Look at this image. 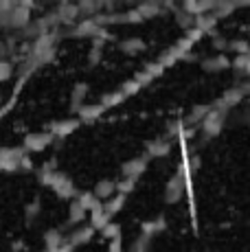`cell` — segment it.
I'll return each instance as SVG.
<instances>
[{"label":"cell","mask_w":250,"mask_h":252,"mask_svg":"<svg viewBox=\"0 0 250 252\" xmlns=\"http://www.w3.org/2000/svg\"><path fill=\"white\" fill-rule=\"evenodd\" d=\"M94 220L31 154L0 158V252H53Z\"/></svg>","instance_id":"1"},{"label":"cell","mask_w":250,"mask_h":252,"mask_svg":"<svg viewBox=\"0 0 250 252\" xmlns=\"http://www.w3.org/2000/svg\"><path fill=\"white\" fill-rule=\"evenodd\" d=\"M73 16L75 7H51L42 13L31 4H0V112L46 33Z\"/></svg>","instance_id":"2"},{"label":"cell","mask_w":250,"mask_h":252,"mask_svg":"<svg viewBox=\"0 0 250 252\" xmlns=\"http://www.w3.org/2000/svg\"><path fill=\"white\" fill-rule=\"evenodd\" d=\"M53 252H119V235L112 224L94 220Z\"/></svg>","instance_id":"3"},{"label":"cell","mask_w":250,"mask_h":252,"mask_svg":"<svg viewBox=\"0 0 250 252\" xmlns=\"http://www.w3.org/2000/svg\"><path fill=\"white\" fill-rule=\"evenodd\" d=\"M226 119H228V110L224 108H218V105H211L209 114H206V119L200 123V136L202 140H209V138H215L219 132L224 129L226 125Z\"/></svg>","instance_id":"4"},{"label":"cell","mask_w":250,"mask_h":252,"mask_svg":"<svg viewBox=\"0 0 250 252\" xmlns=\"http://www.w3.org/2000/svg\"><path fill=\"white\" fill-rule=\"evenodd\" d=\"M185 193H187L185 176H182V171H178L169 178V182L165 184V193H162V197H165L167 204H178V202H182Z\"/></svg>","instance_id":"5"},{"label":"cell","mask_w":250,"mask_h":252,"mask_svg":"<svg viewBox=\"0 0 250 252\" xmlns=\"http://www.w3.org/2000/svg\"><path fill=\"white\" fill-rule=\"evenodd\" d=\"M228 66H230V60L224 53H215V55H209L206 60H202V70L206 72H219V70H226Z\"/></svg>","instance_id":"6"},{"label":"cell","mask_w":250,"mask_h":252,"mask_svg":"<svg viewBox=\"0 0 250 252\" xmlns=\"http://www.w3.org/2000/svg\"><path fill=\"white\" fill-rule=\"evenodd\" d=\"M209 110H211V105H195V108L191 110V114L187 116L185 127H200V123L206 119Z\"/></svg>","instance_id":"7"},{"label":"cell","mask_w":250,"mask_h":252,"mask_svg":"<svg viewBox=\"0 0 250 252\" xmlns=\"http://www.w3.org/2000/svg\"><path fill=\"white\" fill-rule=\"evenodd\" d=\"M119 48L123 53H141L145 48V40L143 37H125V40L119 42Z\"/></svg>","instance_id":"8"},{"label":"cell","mask_w":250,"mask_h":252,"mask_svg":"<svg viewBox=\"0 0 250 252\" xmlns=\"http://www.w3.org/2000/svg\"><path fill=\"white\" fill-rule=\"evenodd\" d=\"M228 51H235L237 55H250L248 40H233V42H228Z\"/></svg>","instance_id":"9"},{"label":"cell","mask_w":250,"mask_h":252,"mask_svg":"<svg viewBox=\"0 0 250 252\" xmlns=\"http://www.w3.org/2000/svg\"><path fill=\"white\" fill-rule=\"evenodd\" d=\"M239 121H242V123H248V125H250V103L242 108V112H239Z\"/></svg>","instance_id":"10"},{"label":"cell","mask_w":250,"mask_h":252,"mask_svg":"<svg viewBox=\"0 0 250 252\" xmlns=\"http://www.w3.org/2000/svg\"><path fill=\"white\" fill-rule=\"evenodd\" d=\"M248 46H250V37H248Z\"/></svg>","instance_id":"11"}]
</instances>
